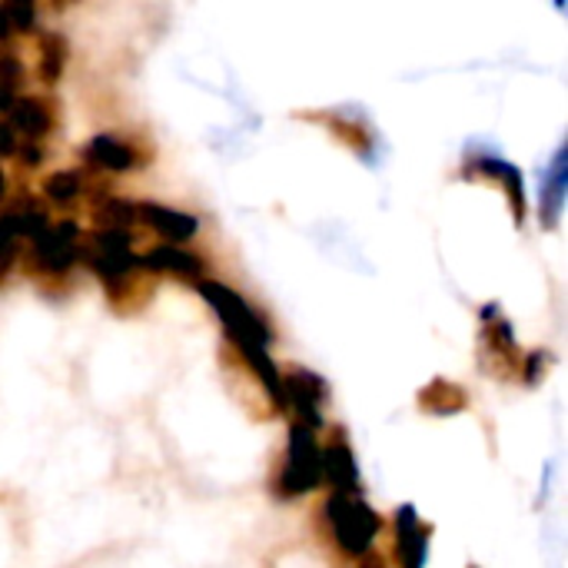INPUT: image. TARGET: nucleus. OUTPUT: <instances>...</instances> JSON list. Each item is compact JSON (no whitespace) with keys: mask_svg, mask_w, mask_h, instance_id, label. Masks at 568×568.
<instances>
[{"mask_svg":"<svg viewBox=\"0 0 568 568\" xmlns=\"http://www.w3.org/2000/svg\"><path fill=\"white\" fill-rule=\"evenodd\" d=\"M469 568H479V566H469Z\"/></svg>","mask_w":568,"mask_h":568,"instance_id":"obj_26","label":"nucleus"},{"mask_svg":"<svg viewBox=\"0 0 568 568\" xmlns=\"http://www.w3.org/2000/svg\"><path fill=\"white\" fill-rule=\"evenodd\" d=\"M196 290H200V296L210 303V310L220 316L223 333H226V339H230L233 346L253 343V346H266V349H270V343H273V326H270L266 316L256 313L236 290H230L226 283L206 280V276L196 283Z\"/></svg>","mask_w":568,"mask_h":568,"instance_id":"obj_3","label":"nucleus"},{"mask_svg":"<svg viewBox=\"0 0 568 568\" xmlns=\"http://www.w3.org/2000/svg\"><path fill=\"white\" fill-rule=\"evenodd\" d=\"M140 270H150V273H160V276H183V280H193V283L203 280V260L193 256L183 246H173V243H160L146 256H140Z\"/></svg>","mask_w":568,"mask_h":568,"instance_id":"obj_11","label":"nucleus"},{"mask_svg":"<svg viewBox=\"0 0 568 568\" xmlns=\"http://www.w3.org/2000/svg\"><path fill=\"white\" fill-rule=\"evenodd\" d=\"M326 403H329V386L323 376L300 366L283 373V413L293 409L296 423L320 433L326 426Z\"/></svg>","mask_w":568,"mask_h":568,"instance_id":"obj_5","label":"nucleus"},{"mask_svg":"<svg viewBox=\"0 0 568 568\" xmlns=\"http://www.w3.org/2000/svg\"><path fill=\"white\" fill-rule=\"evenodd\" d=\"M466 403H469V396L456 383H449V379H433L419 393V406L426 413H436V416H453V413L466 409Z\"/></svg>","mask_w":568,"mask_h":568,"instance_id":"obj_15","label":"nucleus"},{"mask_svg":"<svg viewBox=\"0 0 568 568\" xmlns=\"http://www.w3.org/2000/svg\"><path fill=\"white\" fill-rule=\"evenodd\" d=\"M566 146L552 156V163L546 166V183H542V223L552 230L562 220V206H566Z\"/></svg>","mask_w":568,"mask_h":568,"instance_id":"obj_14","label":"nucleus"},{"mask_svg":"<svg viewBox=\"0 0 568 568\" xmlns=\"http://www.w3.org/2000/svg\"><path fill=\"white\" fill-rule=\"evenodd\" d=\"M30 263L37 273L43 276H67L73 270V263L80 260V230L77 223L63 220L47 226L37 240H30Z\"/></svg>","mask_w":568,"mask_h":568,"instance_id":"obj_6","label":"nucleus"},{"mask_svg":"<svg viewBox=\"0 0 568 568\" xmlns=\"http://www.w3.org/2000/svg\"><path fill=\"white\" fill-rule=\"evenodd\" d=\"M53 123H57V110L43 97H20L10 106V126L30 140H43L53 130Z\"/></svg>","mask_w":568,"mask_h":568,"instance_id":"obj_12","label":"nucleus"},{"mask_svg":"<svg viewBox=\"0 0 568 568\" xmlns=\"http://www.w3.org/2000/svg\"><path fill=\"white\" fill-rule=\"evenodd\" d=\"M356 568H389V559L383 556V552H366L363 559H356Z\"/></svg>","mask_w":568,"mask_h":568,"instance_id":"obj_21","label":"nucleus"},{"mask_svg":"<svg viewBox=\"0 0 568 568\" xmlns=\"http://www.w3.org/2000/svg\"><path fill=\"white\" fill-rule=\"evenodd\" d=\"M323 486H329L339 496H359L363 493L356 453H353L346 436H333L323 446Z\"/></svg>","mask_w":568,"mask_h":568,"instance_id":"obj_8","label":"nucleus"},{"mask_svg":"<svg viewBox=\"0 0 568 568\" xmlns=\"http://www.w3.org/2000/svg\"><path fill=\"white\" fill-rule=\"evenodd\" d=\"M13 100H17V93H13L10 87H3V83H0V113H10Z\"/></svg>","mask_w":568,"mask_h":568,"instance_id":"obj_23","label":"nucleus"},{"mask_svg":"<svg viewBox=\"0 0 568 568\" xmlns=\"http://www.w3.org/2000/svg\"><path fill=\"white\" fill-rule=\"evenodd\" d=\"M7 196V176H3V170H0V200Z\"/></svg>","mask_w":568,"mask_h":568,"instance_id":"obj_25","label":"nucleus"},{"mask_svg":"<svg viewBox=\"0 0 568 568\" xmlns=\"http://www.w3.org/2000/svg\"><path fill=\"white\" fill-rule=\"evenodd\" d=\"M523 346L513 333V323L499 313V306H483V329H479V366L483 373L509 383L523 369Z\"/></svg>","mask_w":568,"mask_h":568,"instance_id":"obj_4","label":"nucleus"},{"mask_svg":"<svg viewBox=\"0 0 568 568\" xmlns=\"http://www.w3.org/2000/svg\"><path fill=\"white\" fill-rule=\"evenodd\" d=\"M83 193V176L73 170H57L43 180V196L57 206H70Z\"/></svg>","mask_w":568,"mask_h":568,"instance_id":"obj_18","label":"nucleus"},{"mask_svg":"<svg viewBox=\"0 0 568 568\" xmlns=\"http://www.w3.org/2000/svg\"><path fill=\"white\" fill-rule=\"evenodd\" d=\"M323 486V446L320 436L303 426V423H290L286 429V453L280 463V473L273 479V496L283 503L303 499L310 493H316Z\"/></svg>","mask_w":568,"mask_h":568,"instance_id":"obj_2","label":"nucleus"},{"mask_svg":"<svg viewBox=\"0 0 568 568\" xmlns=\"http://www.w3.org/2000/svg\"><path fill=\"white\" fill-rule=\"evenodd\" d=\"M320 516L326 523L329 546L346 562H356L366 552H373L379 536H383V516L369 503H363V496L329 493V499L323 503Z\"/></svg>","mask_w":568,"mask_h":568,"instance_id":"obj_1","label":"nucleus"},{"mask_svg":"<svg viewBox=\"0 0 568 568\" xmlns=\"http://www.w3.org/2000/svg\"><path fill=\"white\" fill-rule=\"evenodd\" d=\"M73 3H80V0H53L57 10H67V7H73Z\"/></svg>","mask_w":568,"mask_h":568,"instance_id":"obj_24","label":"nucleus"},{"mask_svg":"<svg viewBox=\"0 0 568 568\" xmlns=\"http://www.w3.org/2000/svg\"><path fill=\"white\" fill-rule=\"evenodd\" d=\"M466 173H469V176L496 180V183L506 190V196H509V206H513L516 223L526 220V186H523V173H519L513 163H506V160H499V156H476V160L466 166Z\"/></svg>","mask_w":568,"mask_h":568,"instance_id":"obj_10","label":"nucleus"},{"mask_svg":"<svg viewBox=\"0 0 568 568\" xmlns=\"http://www.w3.org/2000/svg\"><path fill=\"white\" fill-rule=\"evenodd\" d=\"M87 160L100 170H110V173H126L140 163L136 150L120 140L116 133H100L87 143Z\"/></svg>","mask_w":568,"mask_h":568,"instance_id":"obj_13","label":"nucleus"},{"mask_svg":"<svg viewBox=\"0 0 568 568\" xmlns=\"http://www.w3.org/2000/svg\"><path fill=\"white\" fill-rule=\"evenodd\" d=\"M136 220L153 230L163 243H186L200 233V220L183 213V210H173V206H163V203H136Z\"/></svg>","mask_w":568,"mask_h":568,"instance_id":"obj_9","label":"nucleus"},{"mask_svg":"<svg viewBox=\"0 0 568 568\" xmlns=\"http://www.w3.org/2000/svg\"><path fill=\"white\" fill-rule=\"evenodd\" d=\"M20 153H23V163H27V166H40V163H43V150H40L33 140H30Z\"/></svg>","mask_w":568,"mask_h":568,"instance_id":"obj_22","label":"nucleus"},{"mask_svg":"<svg viewBox=\"0 0 568 568\" xmlns=\"http://www.w3.org/2000/svg\"><path fill=\"white\" fill-rule=\"evenodd\" d=\"M17 240H20V233H17V223H13V216H10V210H7V213L0 216V276H3V270L13 263Z\"/></svg>","mask_w":568,"mask_h":568,"instance_id":"obj_19","label":"nucleus"},{"mask_svg":"<svg viewBox=\"0 0 568 568\" xmlns=\"http://www.w3.org/2000/svg\"><path fill=\"white\" fill-rule=\"evenodd\" d=\"M17 153V130L10 123H0V160Z\"/></svg>","mask_w":568,"mask_h":568,"instance_id":"obj_20","label":"nucleus"},{"mask_svg":"<svg viewBox=\"0 0 568 568\" xmlns=\"http://www.w3.org/2000/svg\"><path fill=\"white\" fill-rule=\"evenodd\" d=\"M67 67V40L60 33H43L37 50V77L43 83H57Z\"/></svg>","mask_w":568,"mask_h":568,"instance_id":"obj_16","label":"nucleus"},{"mask_svg":"<svg viewBox=\"0 0 568 568\" xmlns=\"http://www.w3.org/2000/svg\"><path fill=\"white\" fill-rule=\"evenodd\" d=\"M433 549V526H426L416 506H399L393 516V566L426 568Z\"/></svg>","mask_w":568,"mask_h":568,"instance_id":"obj_7","label":"nucleus"},{"mask_svg":"<svg viewBox=\"0 0 568 568\" xmlns=\"http://www.w3.org/2000/svg\"><path fill=\"white\" fill-rule=\"evenodd\" d=\"M93 220L100 230H130L136 223V203H126L120 196H106L103 203H97Z\"/></svg>","mask_w":568,"mask_h":568,"instance_id":"obj_17","label":"nucleus"}]
</instances>
